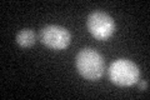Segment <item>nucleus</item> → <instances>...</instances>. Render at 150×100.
Instances as JSON below:
<instances>
[{"label": "nucleus", "instance_id": "1", "mask_svg": "<svg viewBox=\"0 0 150 100\" xmlns=\"http://www.w3.org/2000/svg\"><path fill=\"white\" fill-rule=\"evenodd\" d=\"M76 70L83 78L90 82L99 80L105 70V63L103 56L96 50L85 48L81 49L76 55Z\"/></svg>", "mask_w": 150, "mask_h": 100}, {"label": "nucleus", "instance_id": "2", "mask_svg": "<svg viewBox=\"0 0 150 100\" xmlns=\"http://www.w3.org/2000/svg\"><path fill=\"white\" fill-rule=\"evenodd\" d=\"M109 79L119 87H130L139 82L138 65L128 59H118L109 66Z\"/></svg>", "mask_w": 150, "mask_h": 100}, {"label": "nucleus", "instance_id": "3", "mask_svg": "<svg viewBox=\"0 0 150 100\" xmlns=\"http://www.w3.org/2000/svg\"><path fill=\"white\" fill-rule=\"evenodd\" d=\"M86 26L89 33L96 40H108L115 33V21L109 14L95 10L89 14Z\"/></svg>", "mask_w": 150, "mask_h": 100}, {"label": "nucleus", "instance_id": "4", "mask_svg": "<svg viewBox=\"0 0 150 100\" xmlns=\"http://www.w3.org/2000/svg\"><path fill=\"white\" fill-rule=\"evenodd\" d=\"M40 41L53 50H63L69 46L71 35L68 29L59 25H46L40 30Z\"/></svg>", "mask_w": 150, "mask_h": 100}, {"label": "nucleus", "instance_id": "5", "mask_svg": "<svg viewBox=\"0 0 150 100\" xmlns=\"http://www.w3.org/2000/svg\"><path fill=\"white\" fill-rule=\"evenodd\" d=\"M15 41L19 46L21 48H30L35 44L36 41V34L31 29H23L16 34Z\"/></svg>", "mask_w": 150, "mask_h": 100}, {"label": "nucleus", "instance_id": "6", "mask_svg": "<svg viewBox=\"0 0 150 100\" xmlns=\"http://www.w3.org/2000/svg\"><path fill=\"white\" fill-rule=\"evenodd\" d=\"M138 85H139V90H142V91H145V90H148V82H146V80H142V82H138Z\"/></svg>", "mask_w": 150, "mask_h": 100}]
</instances>
